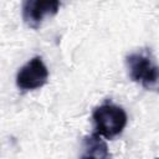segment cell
<instances>
[{"instance_id":"obj_3","label":"cell","mask_w":159,"mask_h":159,"mask_svg":"<svg viewBox=\"0 0 159 159\" xmlns=\"http://www.w3.org/2000/svg\"><path fill=\"white\" fill-rule=\"evenodd\" d=\"M48 80V70L41 56L29 60L16 73V86L22 92L35 91L43 87Z\"/></svg>"},{"instance_id":"obj_4","label":"cell","mask_w":159,"mask_h":159,"mask_svg":"<svg viewBox=\"0 0 159 159\" xmlns=\"http://www.w3.org/2000/svg\"><path fill=\"white\" fill-rule=\"evenodd\" d=\"M60 6V0H22L21 16L27 27L36 30L46 17L55 16Z\"/></svg>"},{"instance_id":"obj_1","label":"cell","mask_w":159,"mask_h":159,"mask_svg":"<svg viewBox=\"0 0 159 159\" xmlns=\"http://www.w3.org/2000/svg\"><path fill=\"white\" fill-rule=\"evenodd\" d=\"M125 66L133 82L140 83L147 91L159 92V66L154 62L150 51L129 53L125 57Z\"/></svg>"},{"instance_id":"obj_2","label":"cell","mask_w":159,"mask_h":159,"mask_svg":"<svg viewBox=\"0 0 159 159\" xmlns=\"http://www.w3.org/2000/svg\"><path fill=\"white\" fill-rule=\"evenodd\" d=\"M92 119L94 123L96 133L112 139L119 135L127 125L128 117L123 107L107 102L94 108Z\"/></svg>"},{"instance_id":"obj_5","label":"cell","mask_w":159,"mask_h":159,"mask_svg":"<svg viewBox=\"0 0 159 159\" xmlns=\"http://www.w3.org/2000/svg\"><path fill=\"white\" fill-rule=\"evenodd\" d=\"M83 153L82 158H97V159H107L111 157L107 143L102 139V135L98 133H93L91 135H86L82 142Z\"/></svg>"}]
</instances>
